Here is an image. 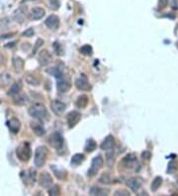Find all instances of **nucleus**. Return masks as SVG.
<instances>
[{
  "mask_svg": "<svg viewBox=\"0 0 178 196\" xmlns=\"http://www.w3.org/2000/svg\"><path fill=\"white\" fill-rule=\"evenodd\" d=\"M88 104V97L86 95H81L76 100V106L78 108H85Z\"/></svg>",
  "mask_w": 178,
  "mask_h": 196,
  "instance_id": "nucleus-26",
  "label": "nucleus"
},
{
  "mask_svg": "<svg viewBox=\"0 0 178 196\" xmlns=\"http://www.w3.org/2000/svg\"><path fill=\"white\" fill-rule=\"evenodd\" d=\"M22 88H23V84H22V82L19 80L17 82H15V83H13L11 85L10 87V89L8 91V95L9 96H14V95H17L18 93H20L21 90H22Z\"/></svg>",
  "mask_w": 178,
  "mask_h": 196,
  "instance_id": "nucleus-17",
  "label": "nucleus"
},
{
  "mask_svg": "<svg viewBox=\"0 0 178 196\" xmlns=\"http://www.w3.org/2000/svg\"><path fill=\"white\" fill-rule=\"evenodd\" d=\"M53 169L55 170L54 172H55V174L56 177H59V178H60V179H62L63 177H65V172H60V170L55 169V167H53Z\"/></svg>",
  "mask_w": 178,
  "mask_h": 196,
  "instance_id": "nucleus-38",
  "label": "nucleus"
},
{
  "mask_svg": "<svg viewBox=\"0 0 178 196\" xmlns=\"http://www.w3.org/2000/svg\"><path fill=\"white\" fill-rule=\"evenodd\" d=\"M12 64H13V66L17 72L23 71L25 64H24V61L21 58H19V56H14L13 60H12Z\"/></svg>",
  "mask_w": 178,
  "mask_h": 196,
  "instance_id": "nucleus-22",
  "label": "nucleus"
},
{
  "mask_svg": "<svg viewBox=\"0 0 178 196\" xmlns=\"http://www.w3.org/2000/svg\"><path fill=\"white\" fill-rule=\"evenodd\" d=\"M10 20L9 18H3L0 20V31H4L9 27Z\"/></svg>",
  "mask_w": 178,
  "mask_h": 196,
  "instance_id": "nucleus-32",
  "label": "nucleus"
},
{
  "mask_svg": "<svg viewBox=\"0 0 178 196\" xmlns=\"http://www.w3.org/2000/svg\"><path fill=\"white\" fill-rule=\"evenodd\" d=\"M74 84L76 86V88L79 90H82V91H88L91 89V86L89 84V82L87 81V79L85 77H79L75 80Z\"/></svg>",
  "mask_w": 178,
  "mask_h": 196,
  "instance_id": "nucleus-12",
  "label": "nucleus"
},
{
  "mask_svg": "<svg viewBox=\"0 0 178 196\" xmlns=\"http://www.w3.org/2000/svg\"><path fill=\"white\" fill-rule=\"evenodd\" d=\"M25 79H26V82L28 84H30V85L38 86L40 84V80L38 79L36 77H34V75H32V74H27L26 77H25Z\"/></svg>",
  "mask_w": 178,
  "mask_h": 196,
  "instance_id": "nucleus-28",
  "label": "nucleus"
},
{
  "mask_svg": "<svg viewBox=\"0 0 178 196\" xmlns=\"http://www.w3.org/2000/svg\"><path fill=\"white\" fill-rule=\"evenodd\" d=\"M119 194H122V195H130L128 191H126V190H117L115 192V195H119Z\"/></svg>",
  "mask_w": 178,
  "mask_h": 196,
  "instance_id": "nucleus-45",
  "label": "nucleus"
},
{
  "mask_svg": "<svg viewBox=\"0 0 178 196\" xmlns=\"http://www.w3.org/2000/svg\"><path fill=\"white\" fill-rule=\"evenodd\" d=\"M161 183H162V178L160 177V176H156V177L154 179V181L151 182V190L152 191H156L158 188L160 187L161 185Z\"/></svg>",
  "mask_w": 178,
  "mask_h": 196,
  "instance_id": "nucleus-29",
  "label": "nucleus"
},
{
  "mask_svg": "<svg viewBox=\"0 0 178 196\" xmlns=\"http://www.w3.org/2000/svg\"><path fill=\"white\" fill-rule=\"evenodd\" d=\"M89 192H90L91 195H99V196H103V195H108V194H109V190H108V189L99 188V187H92Z\"/></svg>",
  "mask_w": 178,
  "mask_h": 196,
  "instance_id": "nucleus-24",
  "label": "nucleus"
},
{
  "mask_svg": "<svg viewBox=\"0 0 178 196\" xmlns=\"http://www.w3.org/2000/svg\"><path fill=\"white\" fill-rule=\"evenodd\" d=\"M29 176H30V179L35 182L36 181V172L33 169H30V172H29Z\"/></svg>",
  "mask_w": 178,
  "mask_h": 196,
  "instance_id": "nucleus-42",
  "label": "nucleus"
},
{
  "mask_svg": "<svg viewBox=\"0 0 178 196\" xmlns=\"http://www.w3.org/2000/svg\"><path fill=\"white\" fill-rule=\"evenodd\" d=\"M150 156H151V154L149 153V151H144V153H143V159H144V160H149L150 159Z\"/></svg>",
  "mask_w": 178,
  "mask_h": 196,
  "instance_id": "nucleus-43",
  "label": "nucleus"
},
{
  "mask_svg": "<svg viewBox=\"0 0 178 196\" xmlns=\"http://www.w3.org/2000/svg\"><path fill=\"white\" fill-rule=\"evenodd\" d=\"M34 34H35L34 30L32 29V28H30V29H27L26 31H25V32H24L22 35H23L24 37H33Z\"/></svg>",
  "mask_w": 178,
  "mask_h": 196,
  "instance_id": "nucleus-40",
  "label": "nucleus"
},
{
  "mask_svg": "<svg viewBox=\"0 0 178 196\" xmlns=\"http://www.w3.org/2000/svg\"><path fill=\"white\" fill-rule=\"evenodd\" d=\"M49 143H50V146L54 147L56 150H60V149L63 148V145H65V141H63L62 136L58 132L54 133V134L50 137Z\"/></svg>",
  "mask_w": 178,
  "mask_h": 196,
  "instance_id": "nucleus-5",
  "label": "nucleus"
},
{
  "mask_svg": "<svg viewBox=\"0 0 178 196\" xmlns=\"http://www.w3.org/2000/svg\"><path fill=\"white\" fill-rule=\"evenodd\" d=\"M48 154H49V151L46 147H38L35 151V157H34V161H35V166L37 167H42L45 162L47 161V157H48Z\"/></svg>",
  "mask_w": 178,
  "mask_h": 196,
  "instance_id": "nucleus-2",
  "label": "nucleus"
},
{
  "mask_svg": "<svg viewBox=\"0 0 178 196\" xmlns=\"http://www.w3.org/2000/svg\"><path fill=\"white\" fill-rule=\"evenodd\" d=\"M60 188H59V186L58 185H55V186H53V187H50V189H49V194L50 195H53V196H55V195H60Z\"/></svg>",
  "mask_w": 178,
  "mask_h": 196,
  "instance_id": "nucleus-36",
  "label": "nucleus"
},
{
  "mask_svg": "<svg viewBox=\"0 0 178 196\" xmlns=\"http://www.w3.org/2000/svg\"><path fill=\"white\" fill-rule=\"evenodd\" d=\"M84 160H85V156L83 154H75L71 159V163L74 164V166H79Z\"/></svg>",
  "mask_w": 178,
  "mask_h": 196,
  "instance_id": "nucleus-27",
  "label": "nucleus"
},
{
  "mask_svg": "<svg viewBox=\"0 0 178 196\" xmlns=\"http://www.w3.org/2000/svg\"><path fill=\"white\" fill-rule=\"evenodd\" d=\"M103 164H104V160H103L102 156H101L100 155L97 156H95L94 159L92 160L90 168L88 169V173H87L88 176L92 177V176H94L95 174H97V172L101 169V167H103Z\"/></svg>",
  "mask_w": 178,
  "mask_h": 196,
  "instance_id": "nucleus-4",
  "label": "nucleus"
},
{
  "mask_svg": "<svg viewBox=\"0 0 178 196\" xmlns=\"http://www.w3.org/2000/svg\"><path fill=\"white\" fill-rule=\"evenodd\" d=\"M114 154H113V151H109V153H107V156H106V159H107V163H108V166L109 167H112V164L114 162Z\"/></svg>",
  "mask_w": 178,
  "mask_h": 196,
  "instance_id": "nucleus-37",
  "label": "nucleus"
},
{
  "mask_svg": "<svg viewBox=\"0 0 178 196\" xmlns=\"http://www.w3.org/2000/svg\"><path fill=\"white\" fill-rule=\"evenodd\" d=\"M168 3V0H158V7L160 9L166 7V5Z\"/></svg>",
  "mask_w": 178,
  "mask_h": 196,
  "instance_id": "nucleus-41",
  "label": "nucleus"
},
{
  "mask_svg": "<svg viewBox=\"0 0 178 196\" xmlns=\"http://www.w3.org/2000/svg\"><path fill=\"white\" fill-rule=\"evenodd\" d=\"M49 73H50V74H53V75H55V77L58 78V79H60V78H62V77H63V73H62V72L60 71V69L59 68V67H53L52 69H48L47 71Z\"/></svg>",
  "mask_w": 178,
  "mask_h": 196,
  "instance_id": "nucleus-30",
  "label": "nucleus"
},
{
  "mask_svg": "<svg viewBox=\"0 0 178 196\" xmlns=\"http://www.w3.org/2000/svg\"><path fill=\"white\" fill-rule=\"evenodd\" d=\"M43 44H44V41H43L42 39H38V40H37L36 45H35V47H34V49H33V55L36 54V52L38 50V49H39V48L41 47V45H43Z\"/></svg>",
  "mask_w": 178,
  "mask_h": 196,
  "instance_id": "nucleus-39",
  "label": "nucleus"
},
{
  "mask_svg": "<svg viewBox=\"0 0 178 196\" xmlns=\"http://www.w3.org/2000/svg\"><path fill=\"white\" fill-rule=\"evenodd\" d=\"M171 6H172L173 9L178 10V0H172V2H171Z\"/></svg>",
  "mask_w": 178,
  "mask_h": 196,
  "instance_id": "nucleus-44",
  "label": "nucleus"
},
{
  "mask_svg": "<svg viewBox=\"0 0 178 196\" xmlns=\"http://www.w3.org/2000/svg\"><path fill=\"white\" fill-rule=\"evenodd\" d=\"M137 163H138L137 157L135 156V155H132V154L127 155L122 160V164L127 168H132L135 166H137Z\"/></svg>",
  "mask_w": 178,
  "mask_h": 196,
  "instance_id": "nucleus-11",
  "label": "nucleus"
},
{
  "mask_svg": "<svg viewBox=\"0 0 178 196\" xmlns=\"http://www.w3.org/2000/svg\"><path fill=\"white\" fill-rule=\"evenodd\" d=\"M114 145H115V139H114L113 136L109 135L105 138V140L102 142V144H101L100 148L102 150H111V149H113Z\"/></svg>",
  "mask_w": 178,
  "mask_h": 196,
  "instance_id": "nucleus-15",
  "label": "nucleus"
},
{
  "mask_svg": "<svg viewBox=\"0 0 178 196\" xmlns=\"http://www.w3.org/2000/svg\"><path fill=\"white\" fill-rule=\"evenodd\" d=\"M12 81L11 74L8 72H3L0 74V86H7Z\"/></svg>",
  "mask_w": 178,
  "mask_h": 196,
  "instance_id": "nucleus-21",
  "label": "nucleus"
},
{
  "mask_svg": "<svg viewBox=\"0 0 178 196\" xmlns=\"http://www.w3.org/2000/svg\"><path fill=\"white\" fill-rule=\"evenodd\" d=\"M8 127H9V130L16 134V133L19 132L20 130V127H21V124H20V121H19L18 119L16 118H12L10 119V121L8 122Z\"/></svg>",
  "mask_w": 178,
  "mask_h": 196,
  "instance_id": "nucleus-19",
  "label": "nucleus"
},
{
  "mask_svg": "<svg viewBox=\"0 0 178 196\" xmlns=\"http://www.w3.org/2000/svg\"><path fill=\"white\" fill-rule=\"evenodd\" d=\"M80 53L84 56H91L93 53V49L90 45H84L83 47H81Z\"/></svg>",
  "mask_w": 178,
  "mask_h": 196,
  "instance_id": "nucleus-31",
  "label": "nucleus"
},
{
  "mask_svg": "<svg viewBox=\"0 0 178 196\" xmlns=\"http://www.w3.org/2000/svg\"><path fill=\"white\" fill-rule=\"evenodd\" d=\"M99 181L101 183H104V184H109V183H111V181H112V178L110 177V175L108 174V173H104L100 177Z\"/></svg>",
  "mask_w": 178,
  "mask_h": 196,
  "instance_id": "nucleus-34",
  "label": "nucleus"
},
{
  "mask_svg": "<svg viewBox=\"0 0 178 196\" xmlns=\"http://www.w3.org/2000/svg\"><path fill=\"white\" fill-rule=\"evenodd\" d=\"M39 182H40V185L44 188H50L53 184V178L52 176L50 175V173L48 172H43L41 175H40V179H39Z\"/></svg>",
  "mask_w": 178,
  "mask_h": 196,
  "instance_id": "nucleus-9",
  "label": "nucleus"
},
{
  "mask_svg": "<svg viewBox=\"0 0 178 196\" xmlns=\"http://www.w3.org/2000/svg\"><path fill=\"white\" fill-rule=\"evenodd\" d=\"M176 169H177V162H176V161H171V162L168 163L167 172H168V173H173Z\"/></svg>",
  "mask_w": 178,
  "mask_h": 196,
  "instance_id": "nucleus-33",
  "label": "nucleus"
},
{
  "mask_svg": "<svg viewBox=\"0 0 178 196\" xmlns=\"http://www.w3.org/2000/svg\"><path fill=\"white\" fill-rule=\"evenodd\" d=\"M45 14H46L45 9H43L41 7H34L31 10L30 17L32 20H40V19H42L45 16Z\"/></svg>",
  "mask_w": 178,
  "mask_h": 196,
  "instance_id": "nucleus-14",
  "label": "nucleus"
},
{
  "mask_svg": "<svg viewBox=\"0 0 178 196\" xmlns=\"http://www.w3.org/2000/svg\"><path fill=\"white\" fill-rule=\"evenodd\" d=\"M81 119V114L78 111H71L66 115V121L69 128H73Z\"/></svg>",
  "mask_w": 178,
  "mask_h": 196,
  "instance_id": "nucleus-6",
  "label": "nucleus"
},
{
  "mask_svg": "<svg viewBox=\"0 0 178 196\" xmlns=\"http://www.w3.org/2000/svg\"><path fill=\"white\" fill-rule=\"evenodd\" d=\"M45 24H46V26L49 29L55 30V29H58L59 26H60V19H59L58 16H55V15H50L47 18V20L45 21Z\"/></svg>",
  "mask_w": 178,
  "mask_h": 196,
  "instance_id": "nucleus-10",
  "label": "nucleus"
},
{
  "mask_svg": "<svg viewBox=\"0 0 178 196\" xmlns=\"http://www.w3.org/2000/svg\"><path fill=\"white\" fill-rule=\"evenodd\" d=\"M97 148V144L96 142H95L93 139H89V140L86 142L85 144V147H84V150L87 151V153H91V151H93L95 149Z\"/></svg>",
  "mask_w": 178,
  "mask_h": 196,
  "instance_id": "nucleus-25",
  "label": "nucleus"
},
{
  "mask_svg": "<svg viewBox=\"0 0 178 196\" xmlns=\"http://www.w3.org/2000/svg\"><path fill=\"white\" fill-rule=\"evenodd\" d=\"M17 157L22 162H28L31 159L32 150L28 143H23L19 146L16 150Z\"/></svg>",
  "mask_w": 178,
  "mask_h": 196,
  "instance_id": "nucleus-3",
  "label": "nucleus"
},
{
  "mask_svg": "<svg viewBox=\"0 0 178 196\" xmlns=\"http://www.w3.org/2000/svg\"><path fill=\"white\" fill-rule=\"evenodd\" d=\"M1 64H2V56L0 55V66H1Z\"/></svg>",
  "mask_w": 178,
  "mask_h": 196,
  "instance_id": "nucleus-46",
  "label": "nucleus"
},
{
  "mask_svg": "<svg viewBox=\"0 0 178 196\" xmlns=\"http://www.w3.org/2000/svg\"><path fill=\"white\" fill-rule=\"evenodd\" d=\"M31 128H32V130H33V132L35 133V134L37 136H39V137L44 136L45 133H46V130H45L43 126L39 123H32Z\"/></svg>",
  "mask_w": 178,
  "mask_h": 196,
  "instance_id": "nucleus-20",
  "label": "nucleus"
},
{
  "mask_svg": "<svg viewBox=\"0 0 178 196\" xmlns=\"http://www.w3.org/2000/svg\"><path fill=\"white\" fill-rule=\"evenodd\" d=\"M142 184H143V179L139 177H133L127 180V186H128L133 192H137Z\"/></svg>",
  "mask_w": 178,
  "mask_h": 196,
  "instance_id": "nucleus-8",
  "label": "nucleus"
},
{
  "mask_svg": "<svg viewBox=\"0 0 178 196\" xmlns=\"http://www.w3.org/2000/svg\"><path fill=\"white\" fill-rule=\"evenodd\" d=\"M27 101H28V97L25 95V94L23 93H18L17 94V96L14 98V103L16 105H24V104H26L27 103Z\"/></svg>",
  "mask_w": 178,
  "mask_h": 196,
  "instance_id": "nucleus-23",
  "label": "nucleus"
},
{
  "mask_svg": "<svg viewBox=\"0 0 178 196\" xmlns=\"http://www.w3.org/2000/svg\"><path fill=\"white\" fill-rule=\"evenodd\" d=\"M53 61V56L47 50H43L39 55V61L42 66H47Z\"/></svg>",
  "mask_w": 178,
  "mask_h": 196,
  "instance_id": "nucleus-13",
  "label": "nucleus"
},
{
  "mask_svg": "<svg viewBox=\"0 0 178 196\" xmlns=\"http://www.w3.org/2000/svg\"><path fill=\"white\" fill-rule=\"evenodd\" d=\"M71 84L69 83V82L63 80V78H60L59 79L58 81V84H56V88H58V90L61 93L63 92H67L69 89H71Z\"/></svg>",
  "mask_w": 178,
  "mask_h": 196,
  "instance_id": "nucleus-18",
  "label": "nucleus"
},
{
  "mask_svg": "<svg viewBox=\"0 0 178 196\" xmlns=\"http://www.w3.org/2000/svg\"><path fill=\"white\" fill-rule=\"evenodd\" d=\"M50 108H52L55 114L60 115L65 112V110L66 108V105L60 100H53L52 103H50Z\"/></svg>",
  "mask_w": 178,
  "mask_h": 196,
  "instance_id": "nucleus-7",
  "label": "nucleus"
},
{
  "mask_svg": "<svg viewBox=\"0 0 178 196\" xmlns=\"http://www.w3.org/2000/svg\"><path fill=\"white\" fill-rule=\"evenodd\" d=\"M28 113L30 114V116H32L33 118L40 119V120L46 119L47 115H48L47 108L42 103H35V104H33L28 109Z\"/></svg>",
  "mask_w": 178,
  "mask_h": 196,
  "instance_id": "nucleus-1",
  "label": "nucleus"
},
{
  "mask_svg": "<svg viewBox=\"0 0 178 196\" xmlns=\"http://www.w3.org/2000/svg\"><path fill=\"white\" fill-rule=\"evenodd\" d=\"M26 13H27V7L21 6V7L18 10H16V12L14 13V19L17 22L22 23L24 21L25 17H26Z\"/></svg>",
  "mask_w": 178,
  "mask_h": 196,
  "instance_id": "nucleus-16",
  "label": "nucleus"
},
{
  "mask_svg": "<svg viewBox=\"0 0 178 196\" xmlns=\"http://www.w3.org/2000/svg\"><path fill=\"white\" fill-rule=\"evenodd\" d=\"M54 49H55V52L56 53V55H60V56H62L63 55V49L61 47V45L60 43H55L54 44Z\"/></svg>",
  "mask_w": 178,
  "mask_h": 196,
  "instance_id": "nucleus-35",
  "label": "nucleus"
}]
</instances>
